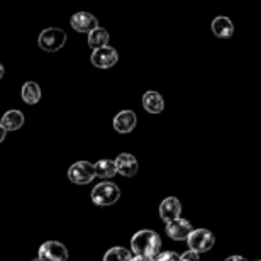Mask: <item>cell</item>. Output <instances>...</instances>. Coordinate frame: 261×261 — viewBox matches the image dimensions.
I'll return each instance as SVG.
<instances>
[{
	"instance_id": "cell-13",
	"label": "cell",
	"mask_w": 261,
	"mask_h": 261,
	"mask_svg": "<svg viewBox=\"0 0 261 261\" xmlns=\"http://www.w3.org/2000/svg\"><path fill=\"white\" fill-rule=\"evenodd\" d=\"M212 33L219 39H229L234 36V24L226 15H217L212 20Z\"/></svg>"
},
{
	"instance_id": "cell-6",
	"label": "cell",
	"mask_w": 261,
	"mask_h": 261,
	"mask_svg": "<svg viewBox=\"0 0 261 261\" xmlns=\"http://www.w3.org/2000/svg\"><path fill=\"white\" fill-rule=\"evenodd\" d=\"M92 65L95 68H100V70H109V68L116 66L119 61V53L116 48L112 46H102V48L93 49V53L90 56Z\"/></svg>"
},
{
	"instance_id": "cell-23",
	"label": "cell",
	"mask_w": 261,
	"mask_h": 261,
	"mask_svg": "<svg viewBox=\"0 0 261 261\" xmlns=\"http://www.w3.org/2000/svg\"><path fill=\"white\" fill-rule=\"evenodd\" d=\"M224 261H248V259L243 258V256H229V258H226Z\"/></svg>"
},
{
	"instance_id": "cell-25",
	"label": "cell",
	"mask_w": 261,
	"mask_h": 261,
	"mask_svg": "<svg viewBox=\"0 0 261 261\" xmlns=\"http://www.w3.org/2000/svg\"><path fill=\"white\" fill-rule=\"evenodd\" d=\"M4 75H5V68H4L2 65H0V80L4 78Z\"/></svg>"
},
{
	"instance_id": "cell-21",
	"label": "cell",
	"mask_w": 261,
	"mask_h": 261,
	"mask_svg": "<svg viewBox=\"0 0 261 261\" xmlns=\"http://www.w3.org/2000/svg\"><path fill=\"white\" fill-rule=\"evenodd\" d=\"M180 261H200V258H198V253H195V251H187V253H184L180 256Z\"/></svg>"
},
{
	"instance_id": "cell-22",
	"label": "cell",
	"mask_w": 261,
	"mask_h": 261,
	"mask_svg": "<svg viewBox=\"0 0 261 261\" xmlns=\"http://www.w3.org/2000/svg\"><path fill=\"white\" fill-rule=\"evenodd\" d=\"M5 136H7V130H5V129H4V126H2V124H0V143H4Z\"/></svg>"
},
{
	"instance_id": "cell-2",
	"label": "cell",
	"mask_w": 261,
	"mask_h": 261,
	"mask_svg": "<svg viewBox=\"0 0 261 261\" xmlns=\"http://www.w3.org/2000/svg\"><path fill=\"white\" fill-rule=\"evenodd\" d=\"M66 33L60 28H46L44 31H41L38 44L39 48L46 51V53H56V51L63 49V46L66 44Z\"/></svg>"
},
{
	"instance_id": "cell-19",
	"label": "cell",
	"mask_w": 261,
	"mask_h": 261,
	"mask_svg": "<svg viewBox=\"0 0 261 261\" xmlns=\"http://www.w3.org/2000/svg\"><path fill=\"white\" fill-rule=\"evenodd\" d=\"M130 259H133L130 251L126 248H121V246L111 248L106 254H103V261H130Z\"/></svg>"
},
{
	"instance_id": "cell-5",
	"label": "cell",
	"mask_w": 261,
	"mask_h": 261,
	"mask_svg": "<svg viewBox=\"0 0 261 261\" xmlns=\"http://www.w3.org/2000/svg\"><path fill=\"white\" fill-rule=\"evenodd\" d=\"M68 178H70L71 184L75 185H87L95 178V170H93V165L88 163V161H76L70 166L68 170Z\"/></svg>"
},
{
	"instance_id": "cell-18",
	"label": "cell",
	"mask_w": 261,
	"mask_h": 261,
	"mask_svg": "<svg viewBox=\"0 0 261 261\" xmlns=\"http://www.w3.org/2000/svg\"><path fill=\"white\" fill-rule=\"evenodd\" d=\"M93 170H95V176H100V178H112L114 175L117 173L116 170V163L112 160H100L93 165Z\"/></svg>"
},
{
	"instance_id": "cell-17",
	"label": "cell",
	"mask_w": 261,
	"mask_h": 261,
	"mask_svg": "<svg viewBox=\"0 0 261 261\" xmlns=\"http://www.w3.org/2000/svg\"><path fill=\"white\" fill-rule=\"evenodd\" d=\"M22 100L29 106H36L41 100V88L36 82H25L22 87Z\"/></svg>"
},
{
	"instance_id": "cell-16",
	"label": "cell",
	"mask_w": 261,
	"mask_h": 261,
	"mask_svg": "<svg viewBox=\"0 0 261 261\" xmlns=\"http://www.w3.org/2000/svg\"><path fill=\"white\" fill-rule=\"evenodd\" d=\"M109 39H111L109 31L106 28H100V25L95 28V29H92L90 33H88V46L93 48V49L102 48V46H107Z\"/></svg>"
},
{
	"instance_id": "cell-1",
	"label": "cell",
	"mask_w": 261,
	"mask_h": 261,
	"mask_svg": "<svg viewBox=\"0 0 261 261\" xmlns=\"http://www.w3.org/2000/svg\"><path fill=\"white\" fill-rule=\"evenodd\" d=\"M130 249L136 253V256H144L153 259L161 251V239L154 231H139L130 239Z\"/></svg>"
},
{
	"instance_id": "cell-15",
	"label": "cell",
	"mask_w": 261,
	"mask_h": 261,
	"mask_svg": "<svg viewBox=\"0 0 261 261\" xmlns=\"http://www.w3.org/2000/svg\"><path fill=\"white\" fill-rule=\"evenodd\" d=\"M0 124H2L5 130H17L24 124V114L20 111H15V109L14 111H7L2 116Z\"/></svg>"
},
{
	"instance_id": "cell-20",
	"label": "cell",
	"mask_w": 261,
	"mask_h": 261,
	"mask_svg": "<svg viewBox=\"0 0 261 261\" xmlns=\"http://www.w3.org/2000/svg\"><path fill=\"white\" fill-rule=\"evenodd\" d=\"M153 261H180V256L175 251H165V253H158L153 258Z\"/></svg>"
},
{
	"instance_id": "cell-10",
	"label": "cell",
	"mask_w": 261,
	"mask_h": 261,
	"mask_svg": "<svg viewBox=\"0 0 261 261\" xmlns=\"http://www.w3.org/2000/svg\"><path fill=\"white\" fill-rule=\"evenodd\" d=\"M114 163H116L117 173L122 175V176H127V178H130V176H134L136 173H138V168H139L138 160H136L130 153H121L116 158Z\"/></svg>"
},
{
	"instance_id": "cell-11",
	"label": "cell",
	"mask_w": 261,
	"mask_h": 261,
	"mask_svg": "<svg viewBox=\"0 0 261 261\" xmlns=\"http://www.w3.org/2000/svg\"><path fill=\"white\" fill-rule=\"evenodd\" d=\"M112 124L119 134H129L136 127V124H138V117H136L133 111H121L114 117Z\"/></svg>"
},
{
	"instance_id": "cell-26",
	"label": "cell",
	"mask_w": 261,
	"mask_h": 261,
	"mask_svg": "<svg viewBox=\"0 0 261 261\" xmlns=\"http://www.w3.org/2000/svg\"><path fill=\"white\" fill-rule=\"evenodd\" d=\"M33 261H41V259H39V258H36V259H33Z\"/></svg>"
},
{
	"instance_id": "cell-9",
	"label": "cell",
	"mask_w": 261,
	"mask_h": 261,
	"mask_svg": "<svg viewBox=\"0 0 261 261\" xmlns=\"http://www.w3.org/2000/svg\"><path fill=\"white\" fill-rule=\"evenodd\" d=\"M192 229H194V226H192L187 219H181V217L166 222V234H168V238L173 239V241H184L192 232Z\"/></svg>"
},
{
	"instance_id": "cell-8",
	"label": "cell",
	"mask_w": 261,
	"mask_h": 261,
	"mask_svg": "<svg viewBox=\"0 0 261 261\" xmlns=\"http://www.w3.org/2000/svg\"><path fill=\"white\" fill-rule=\"evenodd\" d=\"M70 24L76 33L88 34L92 29L98 28V19L90 12H75L70 17Z\"/></svg>"
},
{
	"instance_id": "cell-3",
	"label": "cell",
	"mask_w": 261,
	"mask_h": 261,
	"mask_svg": "<svg viewBox=\"0 0 261 261\" xmlns=\"http://www.w3.org/2000/svg\"><path fill=\"white\" fill-rule=\"evenodd\" d=\"M119 198H121V190L112 181H102V184L93 187L92 190V202L95 205L109 207L112 203H116Z\"/></svg>"
},
{
	"instance_id": "cell-12",
	"label": "cell",
	"mask_w": 261,
	"mask_h": 261,
	"mask_svg": "<svg viewBox=\"0 0 261 261\" xmlns=\"http://www.w3.org/2000/svg\"><path fill=\"white\" fill-rule=\"evenodd\" d=\"M181 214V203L176 197H168L160 205V217L165 222H170L173 219H178Z\"/></svg>"
},
{
	"instance_id": "cell-7",
	"label": "cell",
	"mask_w": 261,
	"mask_h": 261,
	"mask_svg": "<svg viewBox=\"0 0 261 261\" xmlns=\"http://www.w3.org/2000/svg\"><path fill=\"white\" fill-rule=\"evenodd\" d=\"M38 258L41 261H68V249L58 241H46L41 244Z\"/></svg>"
},
{
	"instance_id": "cell-24",
	"label": "cell",
	"mask_w": 261,
	"mask_h": 261,
	"mask_svg": "<svg viewBox=\"0 0 261 261\" xmlns=\"http://www.w3.org/2000/svg\"><path fill=\"white\" fill-rule=\"evenodd\" d=\"M130 261H153L151 258H144V256H136V258H133Z\"/></svg>"
},
{
	"instance_id": "cell-4",
	"label": "cell",
	"mask_w": 261,
	"mask_h": 261,
	"mask_svg": "<svg viewBox=\"0 0 261 261\" xmlns=\"http://www.w3.org/2000/svg\"><path fill=\"white\" fill-rule=\"evenodd\" d=\"M187 243L189 248L195 253H207L208 249H212L216 238L211 231L207 229H192V232L187 236Z\"/></svg>"
},
{
	"instance_id": "cell-14",
	"label": "cell",
	"mask_w": 261,
	"mask_h": 261,
	"mask_svg": "<svg viewBox=\"0 0 261 261\" xmlns=\"http://www.w3.org/2000/svg\"><path fill=\"white\" fill-rule=\"evenodd\" d=\"M143 107L149 114H161L165 109V100L158 92L149 90L143 95Z\"/></svg>"
}]
</instances>
